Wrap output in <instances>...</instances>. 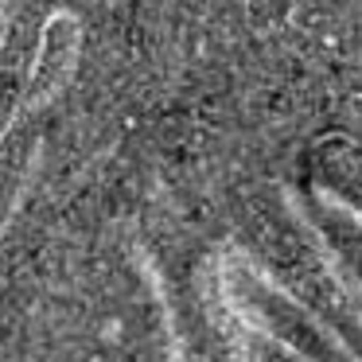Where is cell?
<instances>
[{
	"label": "cell",
	"mask_w": 362,
	"mask_h": 362,
	"mask_svg": "<svg viewBox=\"0 0 362 362\" xmlns=\"http://www.w3.org/2000/svg\"><path fill=\"white\" fill-rule=\"evenodd\" d=\"M32 160H35V125L28 121L24 129H12L0 141V230L8 226L12 211H16V199Z\"/></svg>",
	"instance_id": "2"
},
{
	"label": "cell",
	"mask_w": 362,
	"mask_h": 362,
	"mask_svg": "<svg viewBox=\"0 0 362 362\" xmlns=\"http://www.w3.org/2000/svg\"><path fill=\"white\" fill-rule=\"evenodd\" d=\"M82 55V20L74 12H55V16L43 24L40 43H35V59L28 66V90H24V113L47 110L63 86L71 82L74 66Z\"/></svg>",
	"instance_id": "1"
}]
</instances>
